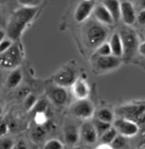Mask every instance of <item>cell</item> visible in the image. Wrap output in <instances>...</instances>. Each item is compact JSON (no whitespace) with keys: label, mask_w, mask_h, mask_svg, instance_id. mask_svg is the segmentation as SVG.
I'll return each instance as SVG.
<instances>
[{"label":"cell","mask_w":145,"mask_h":149,"mask_svg":"<svg viewBox=\"0 0 145 149\" xmlns=\"http://www.w3.org/2000/svg\"><path fill=\"white\" fill-rule=\"evenodd\" d=\"M37 13V7L22 6L13 12L7 24L6 35L12 41H17L23 34L28 24L33 20Z\"/></svg>","instance_id":"1"},{"label":"cell","mask_w":145,"mask_h":149,"mask_svg":"<svg viewBox=\"0 0 145 149\" xmlns=\"http://www.w3.org/2000/svg\"><path fill=\"white\" fill-rule=\"evenodd\" d=\"M107 30L100 22L91 23L86 31V40L91 48L96 49L100 45L105 42Z\"/></svg>","instance_id":"2"},{"label":"cell","mask_w":145,"mask_h":149,"mask_svg":"<svg viewBox=\"0 0 145 149\" xmlns=\"http://www.w3.org/2000/svg\"><path fill=\"white\" fill-rule=\"evenodd\" d=\"M21 62H22V52L20 47L14 43L6 52L0 54V69H17Z\"/></svg>","instance_id":"3"},{"label":"cell","mask_w":145,"mask_h":149,"mask_svg":"<svg viewBox=\"0 0 145 149\" xmlns=\"http://www.w3.org/2000/svg\"><path fill=\"white\" fill-rule=\"evenodd\" d=\"M117 113L123 118L130 119L139 125L145 122V104L124 105L118 109Z\"/></svg>","instance_id":"4"},{"label":"cell","mask_w":145,"mask_h":149,"mask_svg":"<svg viewBox=\"0 0 145 149\" xmlns=\"http://www.w3.org/2000/svg\"><path fill=\"white\" fill-rule=\"evenodd\" d=\"M72 115L76 118L88 120L91 118L95 114V107L88 98L86 100H78L76 102L72 103L70 109Z\"/></svg>","instance_id":"5"},{"label":"cell","mask_w":145,"mask_h":149,"mask_svg":"<svg viewBox=\"0 0 145 149\" xmlns=\"http://www.w3.org/2000/svg\"><path fill=\"white\" fill-rule=\"evenodd\" d=\"M120 38L123 45V56L130 58L134 55V53L138 49V38L133 31L129 29H122L120 32Z\"/></svg>","instance_id":"6"},{"label":"cell","mask_w":145,"mask_h":149,"mask_svg":"<svg viewBox=\"0 0 145 149\" xmlns=\"http://www.w3.org/2000/svg\"><path fill=\"white\" fill-rule=\"evenodd\" d=\"M53 80L55 85L63 86V88H68V86H72V84L78 80V73L72 67L65 66L55 74Z\"/></svg>","instance_id":"7"},{"label":"cell","mask_w":145,"mask_h":149,"mask_svg":"<svg viewBox=\"0 0 145 149\" xmlns=\"http://www.w3.org/2000/svg\"><path fill=\"white\" fill-rule=\"evenodd\" d=\"M113 127L119 135H122L124 137H133L136 135L139 131V125L136 122L130 120L127 118L119 117L117 119L113 120Z\"/></svg>","instance_id":"8"},{"label":"cell","mask_w":145,"mask_h":149,"mask_svg":"<svg viewBox=\"0 0 145 149\" xmlns=\"http://www.w3.org/2000/svg\"><path fill=\"white\" fill-rule=\"evenodd\" d=\"M47 95L50 102L56 107H64L69 100V93H68L66 88L57 85L51 86L48 88Z\"/></svg>","instance_id":"9"},{"label":"cell","mask_w":145,"mask_h":149,"mask_svg":"<svg viewBox=\"0 0 145 149\" xmlns=\"http://www.w3.org/2000/svg\"><path fill=\"white\" fill-rule=\"evenodd\" d=\"M121 64L120 58L115 57L113 55L109 56H96L95 61V66L98 71L108 72L117 69Z\"/></svg>","instance_id":"10"},{"label":"cell","mask_w":145,"mask_h":149,"mask_svg":"<svg viewBox=\"0 0 145 149\" xmlns=\"http://www.w3.org/2000/svg\"><path fill=\"white\" fill-rule=\"evenodd\" d=\"M79 138L86 145H93L98 140V133L93 124V121L86 120L79 127Z\"/></svg>","instance_id":"11"},{"label":"cell","mask_w":145,"mask_h":149,"mask_svg":"<svg viewBox=\"0 0 145 149\" xmlns=\"http://www.w3.org/2000/svg\"><path fill=\"white\" fill-rule=\"evenodd\" d=\"M95 5L93 0H83L77 7L75 11V20L77 22H84L93 13Z\"/></svg>","instance_id":"12"},{"label":"cell","mask_w":145,"mask_h":149,"mask_svg":"<svg viewBox=\"0 0 145 149\" xmlns=\"http://www.w3.org/2000/svg\"><path fill=\"white\" fill-rule=\"evenodd\" d=\"M63 132H64L65 142H66L68 145L74 146L75 144H77L79 142V128L75 123H72L71 121L66 122L64 125Z\"/></svg>","instance_id":"13"},{"label":"cell","mask_w":145,"mask_h":149,"mask_svg":"<svg viewBox=\"0 0 145 149\" xmlns=\"http://www.w3.org/2000/svg\"><path fill=\"white\" fill-rule=\"evenodd\" d=\"M120 18L126 25H133L136 21V13L131 2H120Z\"/></svg>","instance_id":"14"},{"label":"cell","mask_w":145,"mask_h":149,"mask_svg":"<svg viewBox=\"0 0 145 149\" xmlns=\"http://www.w3.org/2000/svg\"><path fill=\"white\" fill-rule=\"evenodd\" d=\"M72 93L77 100H86L89 95V86L86 81L78 79L72 86Z\"/></svg>","instance_id":"15"},{"label":"cell","mask_w":145,"mask_h":149,"mask_svg":"<svg viewBox=\"0 0 145 149\" xmlns=\"http://www.w3.org/2000/svg\"><path fill=\"white\" fill-rule=\"evenodd\" d=\"M93 15H95L96 19L98 20V22H100V24H102V25H112V24L114 22L112 14L108 12V10L102 5V4L96 6V8L93 9Z\"/></svg>","instance_id":"16"},{"label":"cell","mask_w":145,"mask_h":149,"mask_svg":"<svg viewBox=\"0 0 145 149\" xmlns=\"http://www.w3.org/2000/svg\"><path fill=\"white\" fill-rule=\"evenodd\" d=\"M109 46L112 49V54L115 57H122L123 56V45L120 38V35L114 33L109 40Z\"/></svg>","instance_id":"17"},{"label":"cell","mask_w":145,"mask_h":149,"mask_svg":"<svg viewBox=\"0 0 145 149\" xmlns=\"http://www.w3.org/2000/svg\"><path fill=\"white\" fill-rule=\"evenodd\" d=\"M102 5L112 14L114 21L120 19V2L119 0H102Z\"/></svg>","instance_id":"18"},{"label":"cell","mask_w":145,"mask_h":149,"mask_svg":"<svg viewBox=\"0 0 145 149\" xmlns=\"http://www.w3.org/2000/svg\"><path fill=\"white\" fill-rule=\"evenodd\" d=\"M23 74L20 69H14L11 71V73L9 74V76L6 79V86L9 88H17L20 83L22 81Z\"/></svg>","instance_id":"19"},{"label":"cell","mask_w":145,"mask_h":149,"mask_svg":"<svg viewBox=\"0 0 145 149\" xmlns=\"http://www.w3.org/2000/svg\"><path fill=\"white\" fill-rule=\"evenodd\" d=\"M96 118L100 119L101 121L112 123L114 120V114L108 109H100L96 112Z\"/></svg>","instance_id":"20"},{"label":"cell","mask_w":145,"mask_h":149,"mask_svg":"<svg viewBox=\"0 0 145 149\" xmlns=\"http://www.w3.org/2000/svg\"><path fill=\"white\" fill-rule=\"evenodd\" d=\"M117 131L115 130V128L113 126L110 127L108 130H106L102 135L98 138L101 144H112V142L114 140V138L117 136Z\"/></svg>","instance_id":"21"},{"label":"cell","mask_w":145,"mask_h":149,"mask_svg":"<svg viewBox=\"0 0 145 149\" xmlns=\"http://www.w3.org/2000/svg\"><path fill=\"white\" fill-rule=\"evenodd\" d=\"M93 126H95V128H96V133H98V138H100L106 130H108V129L112 126V123L101 121V120H100V119L96 118V117L93 119Z\"/></svg>","instance_id":"22"},{"label":"cell","mask_w":145,"mask_h":149,"mask_svg":"<svg viewBox=\"0 0 145 149\" xmlns=\"http://www.w3.org/2000/svg\"><path fill=\"white\" fill-rule=\"evenodd\" d=\"M46 135V131L44 129V126L42 125H36L33 128L32 133H31V137H32V140L35 141L36 143H39L44 139Z\"/></svg>","instance_id":"23"},{"label":"cell","mask_w":145,"mask_h":149,"mask_svg":"<svg viewBox=\"0 0 145 149\" xmlns=\"http://www.w3.org/2000/svg\"><path fill=\"white\" fill-rule=\"evenodd\" d=\"M110 145L112 146L113 149H123L124 147H126V145H127L126 137L117 134V136L114 138V140L112 141Z\"/></svg>","instance_id":"24"},{"label":"cell","mask_w":145,"mask_h":149,"mask_svg":"<svg viewBox=\"0 0 145 149\" xmlns=\"http://www.w3.org/2000/svg\"><path fill=\"white\" fill-rule=\"evenodd\" d=\"M109 55H112L109 43L105 42L96 48V56H109Z\"/></svg>","instance_id":"25"},{"label":"cell","mask_w":145,"mask_h":149,"mask_svg":"<svg viewBox=\"0 0 145 149\" xmlns=\"http://www.w3.org/2000/svg\"><path fill=\"white\" fill-rule=\"evenodd\" d=\"M43 149H64V145L58 139H50L44 144Z\"/></svg>","instance_id":"26"},{"label":"cell","mask_w":145,"mask_h":149,"mask_svg":"<svg viewBox=\"0 0 145 149\" xmlns=\"http://www.w3.org/2000/svg\"><path fill=\"white\" fill-rule=\"evenodd\" d=\"M48 107V102L46 100H37L36 104L34 105V107L32 109V111L36 113H41V112H45L46 109Z\"/></svg>","instance_id":"27"},{"label":"cell","mask_w":145,"mask_h":149,"mask_svg":"<svg viewBox=\"0 0 145 149\" xmlns=\"http://www.w3.org/2000/svg\"><path fill=\"white\" fill-rule=\"evenodd\" d=\"M37 102V98L34 95H28L27 97H25V100H24V107H25L27 110H32L34 107V105Z\"/></svg>","instance_id":"28"},{"label":"cell","mask_w":145,"mask_h":149,"mask_svg":"<svg viewBox=\"0 0 145 149\" xmlns=\"http://www.w3.org/2000/svg\"><path fill=\"white\" fill-rule=\"evenodd\" d=\"M14 146H15V144H14V141L11 138H0V149H13Z\"/></svg>","instance_id":"29"},{"label":"cell","mask_w":145,"mask_h":149,"mask_svg":"<svg viewBox=\"0 0 145 149\" xmlns=\"http://www.w3.org/2000/svg\"><path fill=\"white\" fill-rule=\"evenodd\" d=\"M18 3L26 7H38L41 4L42 0H17Z\"/></svg>","instance_id":"30"},{"label":"cell","mask_w":145,"mask_h":149,"mask_svg":"<svg viewBox=\"0 0 145 149\" xmlns=\"http://www.w3.org/2000/svg\"><path fill=\"white\" fill-rule=\"evenodd\" d=\"M12 45H13V41L11 39H9V38H4V39L1 41V43H0V54L6 52Z\"/></svg>","instance_id":"31"},{"label":"cell","mask_w":145,"mask_h":149,"mask_svg":"<svg viewBox=\"0 0 145 149\" xmlns=\"http://www.w3.org/2000/svg\"><path fill=\"white\" fill-rule=\"evenodd\" d=\"M8 125L5 121H0V138H2L8 131Z\"/></svg>","instance_id":"32"},{"label":"cell","mask_w":145,"mask_h":149,"mask_svg":"<svg viewBox=\"0 0 145 149\" xmlns=\"http://www.w3.org/2000/svg\"><path fill=\"white\" fill-rule=\"evenodd\" d=\"M136 19L140 25H145V9H142V10L137 14Z\"/></svg>","instance_id":"33"},{"label":"cell","mask_w":145,"mask_h":149,"mask_svg":"<svg viewBox=\"0 0 145 149\" xmlns=\"http://www.w3.org/2000/svg\"><path fill=\"white\" fill-rule=\"evenodd\" d=\"M137 51H138V53L141 56L145 57V41L142 43H140V44L138 45V49H137Z\"/></svg>","instance_id":"34"},{"label":"cell","mask_w":145,"mask_h":149,"mask_svg":"<svg viewBox=\"0 0 145 149\" xmlns=\"http://www.w3.org/2000/svg\"><path fill=\"white\" fill-rule=\"evenodd\" d=\"M96 149H113L112 146L110 144H100L98 146H96Z\"/></svg>","instance_id":"35"},{"label":"cell","mask_w":145,"mask_h":149,"mask_svg":"<svg viewBox=\"0 0 145 149\" xmlns=\"http://www.w3.org/2000/svg\"><path fill=\"white\" fill-rule=\"evenodd\" d=\"M16 146H17V149H28L27 145H26L24 141H19Z\"/></svg>","instance_id":"36"},{"label":"cell","mask_w":145,"mask_h":149,"mask_svg":"<svg viewBox=\"0 0 145 149\" xmlns=\"http://www.w3.org/2000/svg\"><path fill=\"white\" fill-rule=\"evenodd\" d=\"M5 36H6V33L4 32L3 30H1V29H0V43H1V41L5 38Z\"/></svg>","instance_id":"37"},{"label":"cell","mask_w":145,"mask_h":149,"mask_svg":"<svg viewBox=\"0 0 145 149\" xmlns=\"http://www.w3.org/2000/svg\"><path fill=\"white\" fill-rule=\"evenodd\" d=\"M140 7L142 9H145V0H140Z\"/></svg>","instance_id":"38"},{"label":"cell","mask_w":145,"mask_h":149,"mask_svg":"<svg viewBox=\"0 0 145 149\" xmlns=\"http://www.w3.org/2000/svg\"><path fill=\"white\" fill-rule=\"evenodd\" d=\"M2 112H3V109H2V107L0 105V115L2 114Z\"/></svg>","instance_id":"39"},{"label":"cell","mask_w":145,"mask_h":149,"mask_svg":"<svg viewBox=\"0 0 145 149\" xmlns=\"http://www.w3.org/2000/svg\"><path fill=\"white\" fill-rule=\"evenodd\" d=\"M72 149H86V148H84V147H74Z\"/></svg>","instance_id":"40"},{"label":"cell","mask_w":145,"mask_h":149,"mask_svg":"<svg viewBox=\"0 0 145 149\" xmlns=\"http://www.w3.org/2000/svg\"><path fill=\"white\" fill-rule=\"evenodd\" d=\"M142 144H143V145H145V137L143 138V140H142Z\"/></svg>","instance_id":"41"},{"label":"cell","mask_w":145,"mask_h":149,"mask_svg":"<svg viewBox=\"0 0 145 149\" xmlns=\"http://www.w3.org/2000/svg\"><path fill=\"white\" fill-rule=\"evenodd\" d=\"M13 149H17V146H16V145L14 146V147H13Z\"/></svg>","instance_id":"42"},{"label":"cell","mask_w":145,"mask_h":149,"mask_svg":"<svg viewBox=\"0 0 145 149\" xmlns=\"http://www.w3.org/2000/svg\"><path fill=\"white\" fill-rule=\"evenodd\" d=\"M0 78H1V73H0Z\"/></svg>","instance_id":"43"},{"label":"cell","mask_w":145,"mask_h":149,"mask_svg":"<svg viewBox=\"0 0 145 149\" xmlns=\"http://www.w3.org/2000/svg\"><path fill=\"white\" fill-rule=\"evenodd\" d=\"M0 9H1V5H0Z\"/></svg>","instance_id":"44"}]
</instances>
